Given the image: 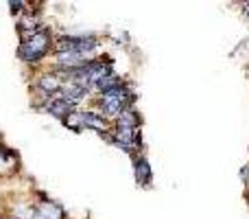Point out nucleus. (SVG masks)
<instances>
[{
	"label": "nucleus",
	"instance_id": "obj_9",
	"mask_svg": "<svg viewBox=\"0 0 249 219\" xmlns=\"http://www.w3.org/2000/svg\"><path fill=\"white\" fill-rule=\"evenodd\" d=\"M16 164H18V156L13 154L9 147L0 145V171L9 173V171H13V169H16Z\"/></svg>",
	"mask_w": 249,
	"mask_h": 219
},
{
	"label": "nucleus",
	"instance_id": "obj_4",
	"mask_svg": "<svg viewBox=\"0 0 249 219\" xmlns=\"http://www.w3.org/2000/svg\"><path fill=\"white\" fill-rule=\"evenodd\" d=\"M66 127H70L72 132H83V129H94V132H101V134H107L109 129V120L105 119L103 114L99 112H74L72 116L64 120Z\"/></svg>",
	"mask_w": 249,
	"mask_h": 219
},
{
	"label": "nucleus",
	"instance_id": "obj_5",
	"mask_svg": "<svg viewBox=\"0 0 249 219\" xmlns=\"http://www.w3.org/2000/svg\"><path fill=\"white\" fill-rule=\"evenodd\" d=\"M18 219H64V208L57 202L42 199L37 204H24V213H16Z\"/></svg>",
	"mask_w": 249,
	"mask_h": 219
},
{
	"label": "nucleus",
	"instance_id": "obj_6",
	"mask_svg": "<svg viewBox=\"0 0 249 219\" xmlns=\"http://www.w3.org/2000/svg\"><path fill=\"white\" fill-rule=\"evenodd\" d=\"M35 86L39 88V92H42L46 99H51V97L59 95L61 88H64V81H61L59 73H44L37 77V81H35Z\"/></svg>",
	"mask_w": 249,
	"mask_h": 219
},
{
	"label": "nucleus",
	"instance_id": "obj_1",
	"mask_svg": "<svg viewBox=\"0 0 249 219\" xmlns=\"http://www.w3.org/2000/svg\"><path fill=\"white\" fill-rule=\"evenodd\" d=\"M53 48H55V42H53L51 31L39 29L37 33L22 38V44H20V48H18V57H20L24 64H39Z\"/></svg>",
	"mask_w": 249,
	"mask_h": 219
},
{
	"label": "nucleus",
	"instance_id": "obj_3",
	"mask_svg": "<svg viewBox=\"0 0 249 219\" xmlns=\"http://www.w3.org/2000/svg\"><path fill=\"white\" fill-rule=\"evenodd\" d=\"M99 46V38L96 35H64L55 42L57 53H68V55L88 57L94 48Z\"/></svg>",
	"mask_w": 249,
	"mask_h": 219
},
{
	"label": "nucleus",
	"instance_id": "obj_8",
	"mask_svg": "<svg viewBox=\"0 0 249 219\" xmlns=\"http://www.w3.org/2000/svg\"><path fill=\"white\" fill-rule=\"evenodd\" d=\"M133 178L140 186H149L153 180V173H151V164L144 156H136L133 158Z\"/></svg>",
	"mask_w": 249,
	"mask_h": 219
},
{
	"label": "nucleus",
	"instance_id": "obj_2",
	"mask_svg": "<svg viewBox=\"0 0 249 219\" xmlns=\"http://www.w3.org/2000/svg\"><path fill=\"white\" fill-rule=\"evenodd\" d=\"M131 90H129L127 86H118V88H114V90H109V92H105V95H101V99H99V110H101V114L105 116V119H114L116 120L118 116L123 114L124 110H129L131 108Z\"/></svg>",
	"mask_w": 249,
	"mask_h": 219
},
{
	"label": "nucleus",
	"instance_id": "obj_7",
	"mask_svg": "<svg viewBox=\"0 0 249 219\" xmlns=\"http://www.w3.org/2000/svg\"><path fill=\"white\" fill-rule=\"evenodd\" d=\"M44 110H46L48 114H53L55 119H61V120H66L68 116H72L74 112H77L72 103H68L66 99H61L59 95H55V97H51V99H46V103H44Z\"/></svg>",
	"mask_w": 249,
	"mask_h": 219
},
{
	"label": "nucleus",
	"instance_id": "obj_10",
	"mask_svg": "<svg viewBox=\"0 0 249 219\" xmlns=\"http://www.w3.org/2000/svg\"><path fill=\"white\" fill-rule=\"evenodd\" d=\"M9 7H11V11H13V13H18L22 7H26V4H24V2H9Z\"/></svg>",
	"mask_w": 249,
	"mask_h": 219
}]
</instances>
